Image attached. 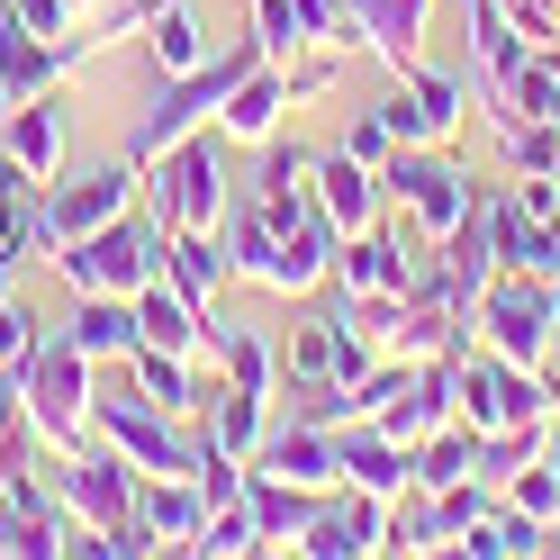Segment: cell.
<instances>
[{
  "label": "cell",
  "mask_w": 560,
  "mask_h": 560,
  "mask_svg": "<svg viewBox=\"0 0 560 560\" xmlns=\"http://www.w3.org/2000/svg\"><path fill=\"white\" fill-rule=\"evenodd\" d=\"M145 208L172 235H218L226 226V172H218V136H182L163 163H145Z\"/></svg>",
  "instance_id": "4"
},
{
  "label": "cell",
  "mask_w": 560,
  "mask_h": 560,
  "mask_svg": "<svg viewBox=\"0 0 560 560\" xmlns=\"http://www.w3.org/2000/svg\"><path fill=\"white\" fill-rule=\"evenodd\" d=\"M19 425V371H0V434Z\"/></svg>",
  "instance_id": "34"
},
{
  "label": "cell",
  "mask_w": 560,
  "mask_h": 560,
  "mask_svg": "<svg viewBox=\"0 0 560 560\" xmlns=\"http://www.w3.org/2000/svg\"><path fill=\"white\" fill-rule=\"evenodd\" d=\"M470 326L488 335V353H498V362L534 371L551 353V280L542 271H488V290L470 299Z\"/></svg>",
  "instance_id": "6"
},
{
  "label": "cell",
  "mask_w": 560,
  "mask_h": 560,
  "mask_svg": "<svg viewBox=\"0 0 560 560\" xmlns=\"http://www.w3.org/2000/svg\"><path fill=\"white\" fill-rule=\"evenodd\" d=\"M136 524H145L154 551H190L199 524H208V498L199 479H136Z\"/></svg>",
  "instance_id": "15"
},
{
  "label": "cell",
  "mask_w": 560,
  "mask_h": 560,
  "mask_svg": "<svg viewBox=\"0 0 560 560\" xmlns=\"http://www.w3.org/2000/svg\"><path fill=\"white\" fill-rule=\"evenodd\" d=\"M244 515H254V534H262V542L290 551V542L307 534V515H317V488H290V479L254 470V479H244Z\"/></svg>",
  "instance_id": "19"
},
{
  "label": "cell",
  "mask_w": 560,
  "mask_h": 560,
  "mask_svg": "<svg viewBox=\"0 0 560 560\" xmlns=\"http://www.w3.org/2000/svg\"><path fill=\"white\" fill-rule=\"evenodd\" d=\"M280 109H290V73L262 55L254 73H244L226 91V109H218V136H235V145H262V136H280Z\"/></svg>",
  "instance_id": "16"
},
{
  "label": "cell",
  "mask_w": 560,
  "mask_h": 560,
  "mask_svg": "<svg viewBox=\"0 0 560 560\" xmlns=\"http://www.w3.org/2000/svg\"><path fill=\"white\" fill-rule=\"evenodd\" d=\"M91 371H100V362L82 353L73 335H55V326L37 335V353H27V371H19V416L37 425L46 452H73V443L91 434V389H100Z\"/></svg>",
  "instance_id": "3"
},
{
  "label": "cell",
  "mask_w": 560,
  "mask_h": 560,
  "mask_svg": "<svg viewBox=\"0 0 560 560\" xmlns=\"http://www.w3.org/2000/svg\"><path fill=\"white\" fill-rule=\"evenodd\" d=\"M136 343L182 353V362H208V317L172 290V280H145V290H136Z\"/></svg>",
  "instance_id": "14"
},
{
  "label": "cell",
  "mask_w": 560,
  "mask_h": 560,
  "mask_svg": "<svg viewBox=\"0 0 560 560\" xmlns=\"http://www.w3.org/2000/svg\"><path fill=\"white\" fill-rule=\"evenodd\" d=\"M244 479H254V462H235V452L208 443V462H199V498H208V515H218V506H244Z\"/></svg>",
  "instance_id": "29"
},
{
  "label": "cell",
  "mask_w": 560,
  "mask_h": 560,
  "mask_svg": "<svg viewBox=\"0 0 560 560\" xmlns=\"http://www.w3.org/2000/svg\"><path fill=\"white\" fill-rule=\"evenodd\" d=\"M506 19H515L534 46H560V0H506Z\"/></svg>",
  "instance_id": "33"
},
{
  "label": "cell",
  "mask_w": 560,
  "mask_h": 560,
  "mask_svg": "<svg viewBox=\"0 0 560 560\" xmlns=\"http://www.w3.org/2000/svg\"><path fill=\"white\" fill-rule=\"evenodd\" d=\"M127 371H136V398H154V407H172V416H199V362H182V353H154V343H136L127 353Z\"/></svg>",
  "instance_id": "23"
},
{
  "label": "cell",
  "mask_w": 560,
  "mask_h": 560,
  "mask_svg": "<svg viewBox=\"0 0 560 560\" xmlns=\"http://www.w3.org/2000/svg\"><path fill=\"white\" fill-rule=\"evenodd\" d=\"M63 127H73V109H63L55 91L19 100V109H0V154H10L27 182H55L63 172Z\"/></svg>",
  "instance_id": "11"
},
{
  "label": "cell",
  "mask_w": 560,
  "mask_h": 560,
  "mask_svg": "<svg viewBox=\"0 0 560 560\" xmlns=\"http://www.w3.org/2000/svg\"><path fill=\"white\" fill-rule=\"evenodd\" d=\"M515 506H524V515H542V524L560 515V479H551V462H542V470H534V462L515 470Z\"/></svg>",
  "instance_id": "32"
},
{
  "label": "cell",
  "mask_w": 560,
  "mask_h": 560,
  "mask_svg": "<svg viewBox=\"0 0 560 560\" xmlns=\"http://www.w3.org/2000/svg\"><path fill=\"white\" fill-rule=\"evenodd\" d=\"M145 55H154V73H163V82H172V73H199V63H208V27H199L190 0H145Z\"/></svg>",
  "instance_id": "18"
},
{
  "label": "cell",
  "mask_w": 560,
  "mask_h": 560,
  "mask_svg": "<svg viewBox=\"0 0 560 560\" xmlns=\"http://www.w3.org/2000/svg\"><path fill=\"white\" fill-rule=\"evenodd\" d=\"M163 244H172V226L154 218V208H145V218L127 208V218H109L100 235L63 244V254H55V280H63L73 299H91V290H100V299H136L145 280H163Z\"/></svg>",
  "instance_id": "1"
},
{
  "label": "cell",
  "mask_w": 560,
  "mask_h": 560,
  "mask_svg": "<svg viewBox=\"0 0 560 560\" xmlns=\"http://www.w3.org/2000/svg\"><path fill=\"white\" fill-rule=\"evenodd\" d=\"M163 280L208 317V307H218V290L235 280V271H226V244H218V235H172V244H163Z\"/></svg>",
  "instance_id": "20"
},
{
  "label": "cell",
  "mask_w": 560,
  "mask_h": 560,
  "mask_svg": "<svg viewBox=\"0 0 560 560\" xmlns=\"http://www.w3.org/2000/svg\"><path fill=\"white\" fill-rule=\"evenodd\" d=\"M551 479H560V443H551Z\"/></svg>",
  "instance_id": "35"
},
{
  "label": "cell",
  "mask_w": 560,
  "mask_h": 560,
  "mask_svg": "<svg viewBox=\"0 0 560 560\" xmlns=\"http://www.w3.org/2000/svg\"><path fill=\"white\" fill-rule=\"evenodd\" d=\"M290 371H299V380H326V371H335V317H307V326L290 335Z\"/></svg>",
  "instance_id": "30"
},
{
  "label": "cell",
  "mask_w": 560,
  "mask_h": 560,
  "mask_svg": "<svg viewBox=\"0 0 560 560\" xmlns=\"http://www.w3.org/2000/svg\"><path fill=\"white\" fill-rule=\"evenodd\" d=\"M218 244H226V271H235V280H254V290H290V244H280V226H271L262 199H244V208L226 199Z\"/></svg>",
  "instance_id": "12"
},
{
  "label": "cell",
  "mask_w": 560,
  "mask_h": 560,
  "mask_svg": "<svg viewBox=\"0 0 560 560\" xmlns=\"http://www.w3.org/2000/svg\"><path fill=\"white\" fill-rule=\"evenodd\" d=\"M416 37H425V0H343L335 10V46H371L380 63H416Z\"/></svg>",
  "instance_id": "10"
},
{
  "label": "cell",
  "mask_w": 560,
  "mask_h": 560,
  "mask_svg": "<svg viewBox=\"0 0 560 560\" xmlns=\"http://www.w3.org/2000/svg\"><path fill=\"white\" fill-rule=\"evenodd\" d=\"M470 55H479V82H488V100H498V82L515 73L524 55H534V37H524V27L506 19V0H479V10H470Z\"/></svg>",
  "instance_id": "22"
},
{
  "label": "cell",
  "mask_w": 560,
  "mask_h": 560,
  "mask_svg": "<svg viewBox=\"0 0 560 560\" xmlns=\"http://www.w3.org/2000/svg\"><path fill=\"white\" fill-rule=\"evenodd\" d=\"M380 182H389V199H407L416 235H434V244L462 226V218H470V199H479V190H470V172H462V163H443V154H425V145H398Z\"/></svg>",
  "instance_id": "8"
},
{
  "label": "cell",
  "mask_w": 560,
  "mask_h": 560,
  "mask_svg": "<svg viewBox=\"0 0 560 560\" xmlns=\"http://www.w3.org/2000/svg\"><path fill=\"white\" fill-rule=\"evenodd\" d=\"M307 172H317V154L280 145V136H262V199H307Z\"/></svg>",
  "instance_id": "26"
},
{
  "label": "cell",
  "mask_w": 560,
  "mask_h": 560,
  "mask_svg": "<svg viewBox=\"0 0 560 560\" xmlns=\"http://www.w3.org/2000/svg\"><path fill=\"white\" fill-rule=\"evenodd\" d=\"M190 551H208V560H235V551H262V534H254V515H244V506H218V515L199 524V542H190Z\"/></svg>",
  "instance_id": "28"
},
{
  "label": "cell",
  "mask_w": 560,
  "mask_h": 560,
  "mask_svg": "<svg viewBox=\"0 0 560 560\" xmlns=\"http://www.w3.org/2000/svg\"><path fill=\"white\" fill-rule=\"evenodd\" d=\"M343 154H353V163H371V172H389V154H398L389 118H380V109H362L353 127H343Z\"/></svg>",
  "instance_id": "31"
},
{
  "label": "cell",
  "mask_w": 560,
  "mask_h": 560,
  "mask_svg": "<svg viewBox=\"0 0 560 560\" xmlns=\"http://www.w3.org/2000/svg\"><path fill=\"white\" fill-rule=\"evenodd\" d=\"M91 434L109 443V452H127L136 462V479H199V462H208V434H199V416H172V407H154V398H100L91 389Z\"/></svg>",
  "instance_id": "2"
},
{
  "label": "cell",
  "mask_w": 560,
  "mask_h": 560,
  "mask_svg": "<svg viewBox=\"0 0 560 560\" xmlns=\"http://www.w3.org/2000/svg\"><path fill=\"white\" fill-rule=\"evenodd\" d=\"M407 100H416V127H425V145H443V136L462 127V73H434V63H407Z\"/></svg>",
  "instance_id": "24"
},
{
  "label": "cell",
  "mask_w": 560,
  "mask_h": 560,
  "mask_svg": "<svg viewBox=\"0 0 560 560\" xmlns=\"http://www.w3.org/2000/svg\"><path fill=\"white\" fill-rule=\"evenodd\" d=\"M262 425H271V407H262V389H235V380H218V389L199 398V434L218 443V452H235V462H254V443H262Z\"/></svg>",
  "instance_id": "17"
},
{
  "label": "cell",
  "mask_w": 560,
  "mask_h": 560,
  "mask_svg": "<svg viewBox=\"0 0 560 560\" xmlns=\"http://www.w3.org/2000/svg\"><path fill=\"white\" fill-rule=\"evenodd\" d=\"M254 470H271V479H290V488H335L343 479V462H335V434L326 425H262V443H254Z\"/></svg>",
  "instance_id": "13"
},
{
  "label": "cell",
  "mask_w": 560,
  "mask_h": 560,
  "mask_svg": "<svg viewBox=\"0 0 560 560\" xmlns=\"http://www.w3.org/2000/svg\"><path fill=\"white\" fill-rule=\"evenodd\" d=\"M136 190H145V172H136L127 154H118V163L73 172V182H46V199H37V254L55 262L63 244H82V235H100L109 218H127Z\"/></svg>",
  "instance_id": "5"
},
{
  "label": "cell",
  "mask_w": 560,
  "mask_h": 560,
  "mask_svg": "<svg viewBox=\"0 0 560 560\" xmlns=\"http://www.w3.org/2000/svg\"><path fill=\"white\" fill-rule=\"evenodd\" d=\"M208 353H218V371L235 380V389H262L271 398V343L254 326H208Z\"/></svg>",
  "instance_id": "25"
},
{
  "label": "cell",
  "mask_w": 560,
  "mask_h": 560,
  "mask_svg": "<svg viewBox=\"0 0 560 560\" xmlns=\"http://www.w3.org/2000/svg\"><path fill=\"white\" fill-rule=\"evenodd\" d=\"M37 335H46V317H37L27 299H10V290H0V371H27Z\"/></svg>",
  "instance_id": "27"
},
{
  "label": "cell",
  "mask_w": 560,
  "mask_h": 560,
  "mask_svg": "<svg viewBox=\"0 0 560 560\" xmlns=\"http://www.w3.org/2000/svg\"><path fill=\"white\" fill-rule=\"evenodd\" d=\"M307 199L326 208V226H335V235H371V226H380V208H389V182H380L371 163H353V154H326L317 172H307Z\"/></svg>",
  "instance_id": "9"
},
{
  "label": "cell",
  "mask_w": 560,
  "mask_h": 560,
  "mask_svg": "<svg viewBox=\"0 0 560 560\" xmlns=\"http://www.w3.org/2000/svg\"><path fill=\"white\" fill-rule=\"evenodd\" d=\"M63 335H73L91 362H127L136 353V299H100L91 290V299H73V326Z\"/></svg>",
  "instance_id": "21"
},
{
  "label": "cell",
  "mask_w": 560,
  "mask_h": 560,
  "mask_svg": "<svg viewBox=\"0 0 560 560\" xmlns=\"http://www.w3.org/2000/svg\"><path fill=\"white\" fill-rule=\"evenodd\" d=\"M55 506L100 524V534H127V524H136V462L109 452L100 434L73 443V452H55Z\"/></svg>",
  "instance_id": "7"
}]
</instances>
